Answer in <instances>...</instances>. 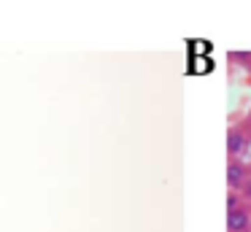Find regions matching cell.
<instances>
[{
	"mask_svg": "<svg viewBox=\"0 0 251 232\" xmlns=\"http://www.w3.org/2000/svg\"><path fill=\"white\" fill-rule=\"evenodd\" d=\"M249 224H251V216L246 213L243 208L229 210V216H227V230H229V232H243Z\"/></svg>",
	"mask_w": 251,
	"mask_h": 232,
	"instance_id": "1",
	"label": "cell"
},
{
	"mask_svg": "<svg viewBox=\"0 0 251 232\" xmlns=\"http://www.w3.org/2000/svg\"><path fill=\"white\" fill-rule=\"evenodd\" d=\"M227 181H229V186H240V183L246 181V167L240 165V162H229V167H227Z\"/></svg>",
	"mask_w": 251,
	"mask_h": 232,
	"instance_id": "2",
	"label": "cell"
},
{
	"mask_svg": "<svg viewBox=\"0 0 251 232\" xmlns=\"http://www.w3.org/2000/svg\"><path fill=\"white\" fill-rule=\"evenodd\" d=\"M240 146H243V135H240L238 129H232V132H229V138H227V149H229V154H238Z\"/></svg>",
	"mask_w": 251,
	"mask_h": 232,
	"instance_id": "3",
	"label": "cell"
},
{
	"mask_svg": "<svg viewBox=\"0 0 251 232\" xmlns=\"http://www.w3.org/2000/svg\"><path fill=\"white\" fill-rule=\"evenodd\" d=\"M246 194H249V200H251V181L246 183Z\"/></svg>",
	"mask_w": 251,
	"mask_h": 232,
	"instance_id": "4",
	"label": "cell"
}]
</instances>
